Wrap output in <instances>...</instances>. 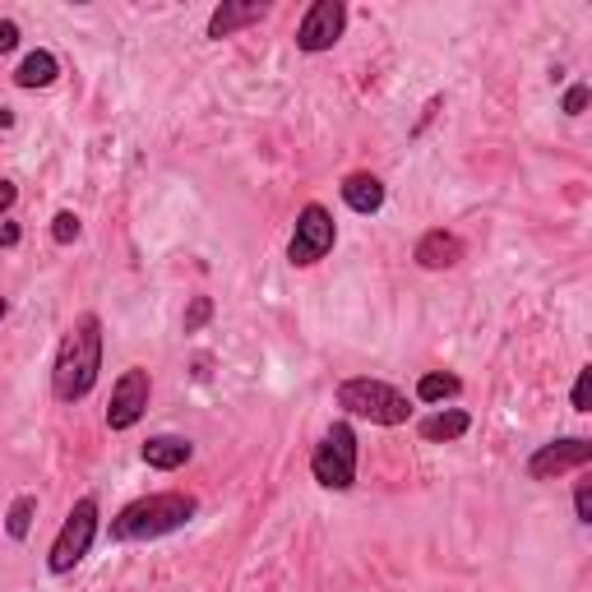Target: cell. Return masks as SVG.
<instances>
[{
    "label": "cell",
    "instance_id": "cell-1",
    "mask_svg": "<svg viewBox=\"0 0 592 592\" xmlns=\"http://www.w3.org/2000/svg\"><path fill=\"white\" fill-rule=\"evenodd\" d=\"M97 370H103V320L88 310L66 329L61 347H56V366H51V393L56 403H84Z\"/></svg>",
    "mask_w": 592,
    "mask_h": 592
},
{
    "label": "cell",
    "instance_id": "cell-2",
    "mask_svg": "<svg viewBox=\"0 0 592 592\" xmlns=\"http://www.w3.org/2000/svg\"><path fill=\"white\" fill-rule=\"evenodd\" d=\"M194 514H200L194 496H186V490H157V496L130 500L111 519V542H157L167 532H181Z\"/></svg>",
    "mask_w": 592,
    "mask_h": 592
},
{
    "label": "cell",
    "instance_id": "cell-3",
    "mask_svg": "<svg viewBox=\"0 0 592 592\" xmlns=\"http://www.w3.org/2000/svg\"><path fill=\"white\" fill-rule=\"evenodd\" d=\"M339 407L347 412V417H362V422H375V426H403L412 417L407 393H399L384 380H370V375H357V380L339 384Z\"/></svg>",
    "mask_w": 592,
    "mask_h": 592
},
{
    "label": "cell",
    "instance_id": "cell-4",
    "mask_svg": "<svg viewBox=\"0 0 592 592\" xmlns=\"http://www.w3.org/2000/svg\"><path fill=\"white\" fill-rule=\"evenodd\" d=\"M310 477L324 490H352V482H357V430H352V422H333L320 436L310 453Z\"/></svg>",
    "mask_w": 592,
    "mask_h": 592
},
{
    "label": "cell",
    "instance_id": "cell-5",
    "mask_svg": "<svg viewBox=\"0 0 592 592\" xmlns=\"http://www.w3.org/2000/svg\"><path fill=\"white\" fill-rule=\"evenodd\" d=\"M93 537H97V500L84 496V500H74V509L66 514L61 532H56L47 569H51V575H70V569L93 550Z\"/></svg>",
    "mask_w": 592,
    "mask_h": 592
},
{
    "label": "cell",
    "instance_id": "cell-6",
    "mask_svg": "<svg viewBox=\"0 0 592 592\" xmlns=\"http://www.w3.org/2000/svg\"><path fill=\"white\" fill-rule=\"evenodd\" d=\"M333 241H339V223H333V213L324 204H306L301 213H296V232L287 241V260L296 269H310V264H320L324 254L333 250Z\"/></svg>",
    "mask_w": 592,
    "mask_h": 592
},
{
    "label": "cell",
    "instance_id": "cell-7",
    "mask_svg": "<svg viewBox=\"0 0 592 592\" xmlns=\"http://www.w3.org/2000/svg\"><path fill=\"white\" fill-rule=\"evenodd\" d=\"M149 399H153V380H149V370H144V366L121 370V380L111 384L107 426H111V430H130V426H140V417L149 412Z\"/></svg>",
    "mask_w": 592,
    "mask_h": 592
},
{
    "label": "cell",
    "instance_id": "cell-8",
    "mask_svg": "<svg viewBox=\"0 0 592 592\" xmlns=\"http://www.w3.org/2000/svg\"><path fill=\"white\" fill-rule=\"evenodd\" d=\"M343 28H347V5L343 0H315V5L306 10V19H301V28H296V47H301L306 56L333 51Z\"/></svg>",
    "mask_w": 592,
    "mask_h": 592
},
{
    "label": "cell",
    "instance_id": "cell-9",
    "mask_svg": "<svg viewBox=\"0 0 592 592\" xmlns=\"http://www.w3.org/2000/svg\"><path fill=\"white\" fill-rule=\"evenodd\" d=\"M592 463V440L583 436H565V440H550L528 459V477L532 482H550V477H565V472H579Z\"/></svg>",
    "mask_w": 592,
    "mask_h": 592
},
{
    "label": "cell",
    "instance_id": "cell-10",
    "mask_svg": "<svg viewBox=\"0 0 592 592\" xmlns=\"http://www.w3.org/2000/svg\"><path fill=\"white\" fill-rule=\"evenodd\" d=\"M463 260V241L453 232L436 227V232H426L422 241H417V264L430 269V273H440V269H453Z\"/></svg>",
    "mask_w": 592,
    "mask_h": 592
},
{
    "label": "cell",
    "instance_id": "cell-11",
    "mask_svg": "<svg viewBox=\"0 0 592 592\" xmlns=\"http://www.w3.org/2000/svg\"><path fill=\"white\" fill-rule=\"evenodd\" d=\"M269 14V5H241V0H223L218 10L209 14V37L213 43H223V37H232L236 28H246V24H260V19Z\"/></svg>",
    "mask_w": 592,
    "mask_h": 592
},
{
    "label": "cell",
    "instance_id": "cell-12",
    "mask_svg": "<svg viewBox=\"0 0 592 592\" xmlns=\"http://www.w3.org/2000/svg\"><path fill=\"white\" fill-rule=\"evenodd\" d=\"M472 430V417L463 407H445V412H430V417H422V426H417V436L426 440V445H449V440H463Z\"/></svg>",
    "mask_w": 592,
    "mask_h": 592
},
{
    "label": "cell",
    "instance_id": "cell-13",
    "mask_svg": "<svg viewBox=\"0 0 592 592\" xmlns=\"http://www.w3.org/2000/svg\"><path fill=\"white\" fill-rule=\"evenodd\" d=\"M343 204L352 213H380L384 209V181L370 171H352L343 181Z\"/></svg>",
    "mask_w": 592,
    "mask_h": 592
},
{
    "label": "cell",
    "instance_id": "cell-14",
    "mask_svg": "<svg viewBox=\"0 0 592 592\" xmlns=\"http://www.w3.org/2000/svg\"><path fill=\"white\" fill-rule=\"evenodd\" d=\"M190 459H194V445L181 440V436H153L144 445V463L153 472H176V467H186Z\"/></svg>",
    "mask_w": 592,
    "mask_h": 592
},
{
    "label": "cell",
    "instance_id": "cell-15",
    "mask_svg": "<svg viewBox=\"0 0 592 592\" xmlns=\"http://www.w3.org/2000/svg\"><path fill=\"white\" fill-rule=\"evenodd\" d=\"M56 74H61V61H56L51 51H28L14 70V84L19 88H47V84H56Z\"/></svg>",
    "mask_w": 592,
    "mask_h": 592
},
{
    "label": "cell",
    "instance_id": "cell-16",
    "mask_svg": "<svg viewBox=\"0 0 592 592\" xmlns=\"http://www.w3.org/2000/svg\"><path fill=\"white\" fill-rule=\"evenodd\" d=\"M459 393H463V380L459 375H449V370H426L417 380V399L422 403H449V399H459Z\"/></svg>",
    "mask_w": 592,
    "mask_h": 592
},
{
    "label": "cell",
    "instance_id": "cell-17",
    "mask_svg": "<svg viewBox=\"0 0 592 592\" xmlns=\"http://www.w3.org/2000/svg\"><path fill=\"white\" fill-rule=\"evenodd\" d=\"M33 514H37V496H14L10 500V514H5V532L14 542H24L33 532Z\"/></svg>",
    "mask_w": 592,
    "mask_h": 592
},
{
    "label": "cell",
    "instance_id": "cell-18",
    "mask_svg": "<svg viewBox=\"0 0 592 592\" xmlns=\"http://www.w3.org/2000/svg\"><path fill=\"white\" fill-rule=\"evenodd\" d=\"M79 232H84V223H79V213H70V209H61V213L51 218V241H56V246L79 241Z\"/></svg>",
    "mask_w": 592,
    "mask_h": 592
},
{
    "label": "cell",
    "instance_id": "cell-19",
    "mask_svg": "<svg viewBox=\"0 0 592 592\" xmlns=\"http://www.w3.org/2000/svg\"><path fill=\"white\" fill-rule=\"evenodd\" d=\"M588 393H592V366H583L579 380H575V412H592L588 407Z\"/></svg>",
    "mask_w": 592,
    "mask_h": 592
},
{
    "label": "cell",
    "instance_id": "cell-20",
    "mask_svg": "<svg viewBox=\"0 0 592 592\" xmlns=\"http://www.w3.org/2000/svg\"><path fill=\"white\" fill-rule=\"evenodd\" d=\"M209 315H213V301H209V296H194V306H190V315H186V333H190V329H200Z\"/></svg>",
    "mask_w": 592,
    "mask_h": 592
},
{
    "label": "cell",
    "instance_id": "cell-21",
    "mask_svg": "<svg viewBox=\"0 0 592 592\" xmlns=\"http://www.w3.org/2000/svg\"><path fill=\"white\" fill-rule=\"evenodd\" d=\"M583 107H588V84H575L565 93V116H583Z\"/></svg>",
    "mask_w": 592,
    "mask_h": 592
},
{
    "label": "cell",
    "instance_id": "cell-22",
    "mask_svg": "<svg viewBox=\"0 0 592 592\" xmlns=\"http://www.w3.org/2000/svg\"><path fill=\"white\" fill-rule=\"evenodd\" d=\"M575 514H579V523H592V490H588V482H579V490H575Z\"/></svg>",
    "mask_w": 592,
    "mask_h": 592
},
{
    "label": "cell",
    "instance_id": "cell-23",
    "mask_svg": "<svg viewBox=\"0 0 592 592\" xmlns=\"http://www.w3.org/2000/svg\"><path fill=\"white\" fill-rule=\"evenodd\" d=\"M19 47V24H10V19H0V56Z\"/></svg>",
    "mask_w": 592,
    "mask_h": 592
},
{
    "label": "cell",
    "instance_id": "cell-24",
    "mask_svg": "<svg viewBox=\"0 0 592 592\" xmlns=\"http://www.w3.org/2000/svg\"><path fill=\"white\" fill-rule=\"evenodd\" d=\"M14 200H19V186L14 181H0V213L14 209Z\"/></svg>",
    "mask_w": 592,
    "mask_h": 592
},
{
    "label": "cell",
    "instance_id": "cell-25",
    "mask_svg": "<svg viewBox=\"0 0 592 592\" xmlns=\"http://www.w3.org/2000/svg\"><path fill=\"white\" fill-rule=\"evenodd\" d=\"M0 246H19V227H14V223L0 227Z\"/></svg>",
    "mask_w": 592,
    "mask_h": 592
},
{
    "label": "cell",
    "instance_id": "cell-26",
    "mask_svg": "<svg viewBox=\"0 0 592 592\" xmlns=\"http://www.w3.org/2000/svg\"><path fill=\"white\" fill-rule=\"evenodd\" d=\"M5 310H10V301H5V296H0V320H5Z\"/></svg>",
    "mask_w": 592,
    "mask_h": 592
}]
</instances>
